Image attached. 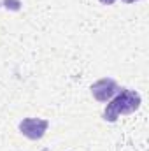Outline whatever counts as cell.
<instances>
[{"mask_svg": "<svg viewBox=\"0 0 149 151\" xmlns=\"http://www.w3.org/2000/svg\"><path fill=\"white\" fill-rule=\"evenodd\" d=\"M142 104V99L140 95L135 91V90H128V88H121L111 100L109 104L105 106L102 118L105 121H111L114 123L119 116H125V114H132L135 113Z\"/></svg>", "mask_w": 149, "mask_h": 151, "instance_id": "1", "label": "cell"}, {"mask_svg": "<svg viewBox=\"0 0 149 151\" xmlns=\"http://www.w3.org/2000/svg\"><path fill=\"white\" fill-rule=\"evenodd\" d=\"M47 127H49V121L47 119H42V118H25L23 121H19L18 128L19 132L30 139V141H39L44 137V134L47 132Z\"/></svg>", "mask_w": 149, "mask_h": 151, "instance_id": "2", "label": "cell"}, {"mask_svg": "<svg viewBox=\"0 0 149 151\" xmlns=\"http://www.w3.org/2000/svg\"><path fill=\"white\" fill-rule=\"evenodd\" d=\"M90 90H91V95H93L95 100H98V102H109L121 88H119V84L114 79H111V77H102V79L95 81Z\"/></svg>", "mask_w": 149, "mask_h": 151, "instance_id": "3", "label": "cell"}, {"mask_svg": "<svg viewBox=\"0 0 149 151\" xmlns=\"http://www.w3.org/2000/svg\"><path fill=\"white\" fill-rule=\"evenodd\" d=\"M2 5L9 11H19L21 9V0H2Z\"/></svg>", "mask_w": 149, "mask_h": 151, "instance_id": "4", "label": "cell"}, {"mask_svg": "<svg viewBox=\"0 0 149 151\" xmlns=\"http://www.w3.org/2000/svg\"><path fill=\"white\" fill-rule=\"evenodd\" d=\"M98 2H100V4H104V5H112L116 0H98Z\"/></svg>", "mask_w": 149, "mask_h": 151, "instance_id": "5", "label": "cell"}, {"mask_svg": "<svg viewBox=\"0 0 149 151\" xmlns=\"http://www.w3.org/2000/svg\"><path fill=\"white\" fill-rule=\"evenodd\" d=\"M125 4H135V2H139V0H123Z\"/></svg>", "mask_w": 149, "mask_h": 151, "instance_id": "6", "label": "cell"}]
</instances>
